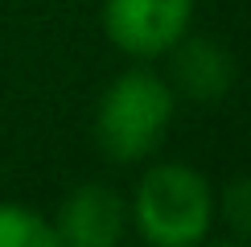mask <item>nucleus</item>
<instances>
[{"instance_id": "f257e3e1", "label": "nucleus", "mask_w": 251, "mask_h": 247, "mask_svg": "<svg viewBox=\"0 0 251 247\" xmlns=\"http://www.w3.org/2000/svg\"><path fill=\"white\" fill-rule=\"evenodd\" d=\"M218 222V194L185 161H152L128 198V226L152 247H198Z\"/></svg>"}, {"instance_id": "f03ea898", "label": "nucleus", "mask_w": 251, "mask_h": 247, "mask_svg": "<svg viewBox=\"0 0 251 247\" xmlns=\"http://www.w3.org/2000/svg\"><path fill=\"white\" fill-rule=\"evenodd\" d=\"M177 111V91L156 70H124L95 103V144L111 165H140L165 144Z\"/></svg>"}, {"instance_id": "7ed1b4c3", "label": "nucleus", "mask_w": 251, "mask_h": 247, "mask_svg": "<svg viewBox=\"0 0 251 247\" xmlns=\"http://www.w3.org/2000/svg\"><path fill=\"white\" fill-rule=\"evenodd\" d=\"M198 0H103V37L136 62L165 58L190 33Z\"/></svg>"}, {"instance_id": "20e7f679", "label": "nucleus", "mask_w": 251, "mask_h": 247, "mask_svg": "<svg viewBox=\"0 0 251 247\" xmlns=\"http://www.w3.org/2000/svg\"><path fill=\"white\" fill-rule=\"evenodd\" d=\"M50 222L66 247H116L128 235V198L103 181H78Z\"/></svg>"}, {"instance_id": "39448f33", "label": "nucleus", "mask_w": 251, "mask_h": 247, "mask_svg": "<svg viewBox=\"0 0 251 247\" xmlns=\"http://www.w3.org/2000/svg\"><path fill=\"white\" fill-rule=\"evenodd\" d=\"M169 87L194 103H214L235 87V58L226 46L210 37H190L185 33L169 49Z\"/></svg>"}, {"instance_id": "423d86ee", "label": "nucleus", "mask_w": 251, "mask_h": 247, "mask_svg": "<svg viewBox=\"0 0 251 247\" xmlns=\"http://www.w3.org/2000/svg\"><path fill=\"white\" fill-rule=\"evenodd\" d=\"M54 222L25 202H0V247H54Z\"/></svg>"}, {"instance_id": "0eeeda50", "label": "nucleus", "mask_w": 251, "mask_h": 247, "mask_svg": "<svg viewBox=\"0 0 251 247\" xmlns=\"http://www.w3.org/2000/svg\"><path fill=\"white\" fill-rule=\"evenodd\" d=\"M218 214L235 226V235L251 239V177H235L218 194Z\"/></svg>"}]
</instances>
